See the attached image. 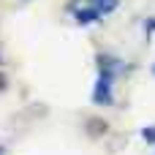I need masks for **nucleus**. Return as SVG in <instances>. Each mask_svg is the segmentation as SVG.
Listing matches in <instances>:
<instances>
[{
	"label": "nucleus",
	"instance_id": "1",
	"mask_svg": "<svg viewBox=\"0 0 155 155\" xmlns=\"http://www.w3.org/2000/svg\"><path fill=\"white\" fill-rule=\"evenodd\" d=\"M93 101L95 104H112V71H101L95 90H93Z\"/></svg>",
	"mask_w": 155,
	"mask_h": 155
},
{
	"label": "nucleus",
	"instance_id": "2",
	"mask_svg": "<svg viewBox=\"0 0 155 155\" xmlns=\"http://www.w3.org/2000/svg\"><path fill=\"white\" fill-rule=\"evenodd\" d=\"M98 16H101V14H98L95 8H79V11H76V22H79V25H93Z\"/></svg>",
	"mask_w": 155,
	"mask_h": 155
},
{
	"label": "nucleus",
	"instance_id": "3",
	"mask_svg": "<svg viewBox=\"0 0 155 155\" xmlns=\"http://www.w3.org/2000/svg\"><path fill=\"white\" fill-rule=\"evenodd\" d=\"M93 8L98 14H112L117 8V0H93Z\"/></svg>",
	"mask_w": 155,
	"mask_h": 155
},
{
	"label": "nucleus",
	"instance_id": "4",
	"mask_svg": "<svg viewBox=\"0 0 155 155\" xmlns=\"http://www.w3.org/2000/svg\"><path fill=\"white\" fill-rule=\"evenodd\" d=\"M142 136H144L147 142H155V125H150V128H144V131H142Z\"/></svg>",
	"mask_w": 155,
	"mask_h": 155
},
{
	"label": "nucleus",
	"instance_id": "5",
	"mask_svg": "<svg viewBox=\"0 0 155 155\" xmlns=\"http://www.w3.org/2000/svg\"><path fill=\"white\" fill-rule=\"evenodd\" d=\"M0 87H5V76L3 74H0Z\"/></svg>",
	"mask_w": 155,
	"mask_h": 155
},
{
	"label": "nucleus",
	"instance_id": "6",
	"mask_svg": "<svg viewBox=\"0 0 155 155\" xmlns=\"http://www.w3.org/2000/svg\"><path fill=\"white\" fill-rule=\"evenodd\" d=\"M153 71H155V68H153Z\"/></svg>",
	"mask_w": 155,
	"mask_h": 155
}]
</instances>
